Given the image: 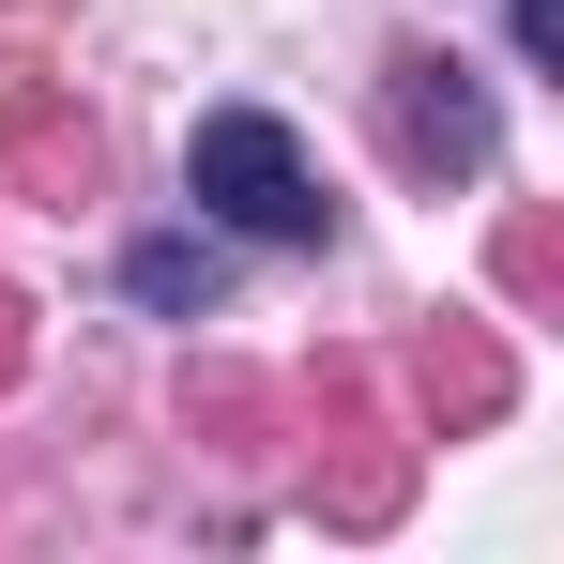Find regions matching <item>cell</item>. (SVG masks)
<instances>
[{"label":"cell","mask_w":564,"mask_h":564,"mask_svg":"<svg viewBox=\"0 0 564 564\" xmlns=\"http://www.w3.org/2000/svg\"><path fill=\"white\" fill-rule=\"evenodd\" d=\"M184 198L245 245H336V198H321V169H305V138L275 107H214L184 138Z\"/></svg>","instance_id":"obj_1"},{"label":"cell","mask_w":564,"mask_h":564,"mask_svg":"<svg viewBox=\"0 0 564 564\" xmlns=\"http://www.w3.org/2000/svg\"><path fill=\"white\" fill-rule=\"evenodd\" d=\"M305 412H321V519H351V534H381L397 503H412V412H381L367 367H321L305 381Z\"/></svg>","instance_id":"obj_2"},{"label":"cell","mask_w":564,"mask_h":564,"mask_svg":"<svg viewBox=\"0 0 564 564\" xmlns=\"http://www.w3.org/2000/svg\"><path fill=\"white\" fill-rule=\"evenodd\" d=\"M381 138H397V169H427V184H473L488 169V93H473V62L458 46H412L397 77H381Z\"/></svg>","instance_id":"obj_3"},{"label":"cell","mask_w":564,"mask_h":564,"mask_svg":"<svg viewBox=\"0 0 564 564\" xmlns=\"http://www.w3.org/2000/svg\"><path fill=\"white\" fill-rule=\"evenodd\" d=\"M412 397H427V427H488V412L519 397V367H503L488 321H427V336H412Z\"/></svg>","instance_id":"obj_4"},{"label":"cell","mask_w":564,"mask_h":564,"mask_svg":"<svg viewBox=\"0 0 564 564\" xmlns=\"http://www.w3.org/2000/svg\"><path fill=\"white\" fill-rule=\"evenodd\" d=\"M122 290H138L153 321H198V305L229 290V260H214V229H153V245L122 260Z\"/></svg>","instance_id":"obj_5"},{"label":"cell","mask_w":564,"mask_h":564,"mask_svg":"<svg viewBox=\"0 0 564 564\" xmlns=\"http://www.w3.org/2000/svg\"><path fill=\"white\" fill-rule=\"evenodd\" d=\"M184 427H214V443H260V427H275V381H260V367H198V381H184Z\"/></svg>","instance_id":"obj_6"},{"label":"cell","mask_w":564,"mask_h":564,"mask_svg":"<svg viewBox=\"0 0 564 564\" xmlns=\"http://www.w3.org/2000/svg\"><path fill=\"white\" fill-rule=\"evenodd\" d=\"M488 275H503V305H550V275H564V229H550V214H503V260H488Z\"/></svg>","instance_id":"obj_7"},{"label":"cell","mask_w":564,"mask_h":564,"mask_svg":"<svg viewBox=\"0 0 564 564\" xmlns=\"http://www.w3.org/2000/svg\"><path fill=\"white\" fill-rule=\"evenodd\" d=\"M519 15V62H564V0H503Z\"/></svg>","instance_id":"obj_8"},{"label":"cell","mask_w":564,"mask_h":564,"mask_svg":"<svg viewBox=\"0 0 564 564\" xmlns=\"http://www.w3.org/2000/svg\"><path fill=\"white\" fill-rule=\"evenodd\" d=\"M31 367V305H15V290H0V381Z\"/></svg>","instance_id":"obj_9"}]
</instances>
